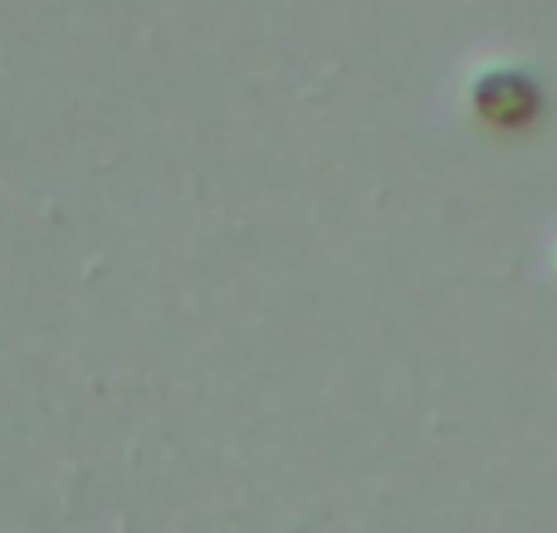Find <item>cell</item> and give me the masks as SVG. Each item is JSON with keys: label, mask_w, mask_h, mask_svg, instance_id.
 <instances>
[{"label": "cell", "mask_w": 557, "mask_h": 533, "mask_svg": "<svg viewBox=\"0 0 557 533\" xmlns=\"http://www.w3.org/2000/svg\"><path fill=\"white\" fill-rule=\"evenodd\" d=\"M539 108H543L539 84L529 74H519V69H494V74H484L474 84V113L490 127H504V133L529 127L539 117Z\"/></svg>", "instance_id": "obj_1"}]
</instances>
